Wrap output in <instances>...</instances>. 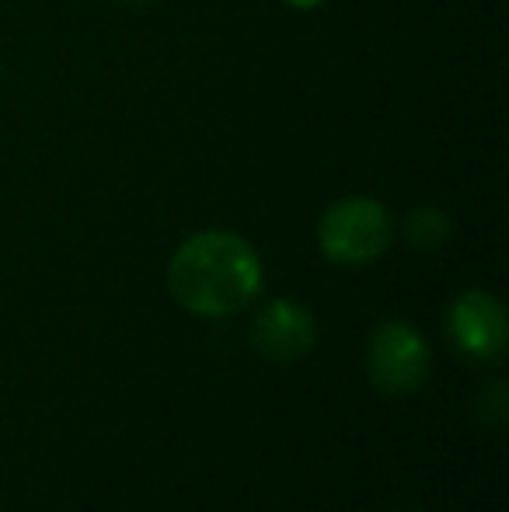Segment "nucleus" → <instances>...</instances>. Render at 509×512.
<instances>
[{
  "label": "nucleus",
  "instance_id": "6",
  "mask_svg": "<svg viewBox=\"0 0 509 512\" xmlns=\"http://www.w3.org/2000/svg\"><path fill=\"white\" fill-rule=\"evenodd\" d=\"M405 237L419 251H436L450 237V220L436 206H419V209H412V213H408Z\"/></svg>",
  "mask_w": 509,
  "mask_h": 512
},
{
  "label": "nucleus",
  "instance_id": "4",
  "mask_svg": "<svg viewBox=\"0 0 509 512\" xmlns=\"http://www.w3.org/2000/svg\"><path fill=\"white\" fill-rule=\"evenodd\" d=\"M447 331L450 342L468 359H478V363L499 359L509 338L506 307L489 290H464L447 310Z\"/></svg>",
  "mask_w": 509,
  "mask_h": 512
},
{
  "label": "nucleus",
  "instance_id": "1",
  "mask_svg": "<svg viewBox=\"0 0 509 512\" xmlns=\"http://www.w3.org/2000/svg\"><path fill=\"white\" fill-rule=\"evenodd\" d=\"M168 290L189 314H241L262 293V258L241 234L199 230L171 255Z\"/></svg>",
  "mask_w": 509,
  "mask_h": 512
},
{
  "label": "nucleus",
  "instance_id": "5",
  "mask_svg": "<svg viewBox=\"0 0 509 512\" xmlns=\"http://www.w3.org/2000/svg\"><path fill=\"white\" fill-rule=\"evenodd\" d=\"M318 342V321L297 300H269L252 321V345L272 363H297Z\"/></svg>",
  "mask_w": 509,
  "mask_h": 512
},
{
  "label": "nucleus",
  "instance_id": "3",
  "mask_svg": "<svg viewBox=\"0 0 509 512\" xmlns=\"http://www.w3.org/2000/svg\"><path fill=\"white\" fill-rule=\"evenodd\" d=\"M370 384L384 394H412L429 377V345L408 321H384L367 342Z\"/></svg>",
  "mask_w": 509,
  "mask_h": 512
},
{
  "label": "nucleus",
  "instance_id": "7",
  "mask_svg": "<svg viewBox=\"0 0 509 512\" xmlns=\"http://www.w3.org/2000/svg\"><path fill=\"white\" fill-rule=\"evenodd\" d=\"M286 7H293V11H314V7H321L325 0H283Z\"/></svg>",
  "mask_w": 509,
  "mask_h": 512
},
{
  "label": "nucleus",
  "instance_id": "2",
  "mask_svg": "<svg viewBox=\"0 0 509 512\" xmlns=\"http://www.w3.org/2000/svg\"><path fill=\"white\" fill-rule=\"evenodd\" d=\"M394 220L384 203L370 196H349L325 209L318 220V248L335 265H370L391 248Z\"/></svg>",
  "mask_w": 509,
  "mask_h": 512
},
{
  "label": "nucleus",
  "instance_id": "8",
  "mask_svg": "<svg viewBox=\"0 0 509 512\" xmlns=\"http://www.w3.org/2000/svg\"><path fill=\"white\" fill-rule=\"evenodd\" d=\"M116 4H143V0H116Z\"/></svg>",
  "mask_w": 509,
  "mask_h": 512
}]
</instances>
